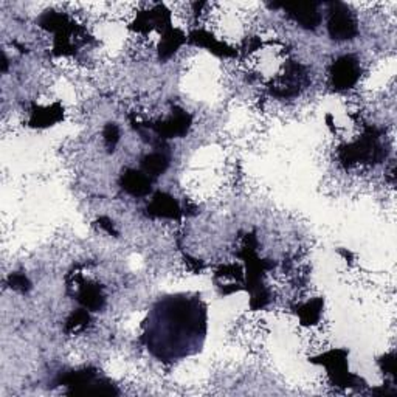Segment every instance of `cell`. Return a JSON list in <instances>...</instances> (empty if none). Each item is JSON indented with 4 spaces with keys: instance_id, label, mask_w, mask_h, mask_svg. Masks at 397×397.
I'll return each instance as SVG.
<instances>
[{
    "instance_id": "15",
    "label": "cell",
    "mask_w": 397,
    "mask_h": 397,
    "mask_svg": "<svg viewBox=\"0 0 397 397\" xmlns=\"http://www.w3.org/2000/svg\"><path fill=\"white\" fill-rule=\"evenodd\" d=\"M95 369H81V371H72V373H67L64 375H60L58 383L59 385H65V387H70L72 389L69 391L73 393V391H76V389L79 388H84L89 385V383H92L93 380H95Z\"/></svg>"
},
{
    "instance_id": "16",
    "label": "cell",
    "mask_w": 397,
    "mask_h": 397,
    "mask_svg": "<svg viewBox=\"0 0 397 397\" xmlns=\"http://www.w3.org/2000/svg\"><path fill=\"white\" fill-rule=\"evenodd\" d=\"M168 165H170V161H168L166 156L154 152L141 160V171H143L147 177H159L166 171Z\"/></svg>"
},
{
    "instance_id": "1",
    "label": "cell",
    "mask_w": 397,
    "mask_h": 397,
    "mask_svg": "<svg viewBox=\"0 0 397 397\" xmlns=\"http://www.w3.org/2000/svg\"><path fill=\"white\" fill-rule=\"evenodd\" d=\"M156 318L161 323V327L168 332L166 337L154 345L151 349L159 357H168L170 355V348L172 343L174 334H185L193 341L199 339V335L204 337L205 334V311L196 300L186 298H170L160 302L159 309H156ZM177 345L180 355H185L186 351L181 345L180 337L177 335Z\"/></svg>"
},
{
    "instance_id": "22",
    "label": "cell",
    "mask_w": 397,
    "mask_h": 397,
    "mask_svg": "<svg viewBox=\"0 0 397 397\" xmlns=\"http://www.w3.org/2000/svg\"><path fill=\"white\" fill-rule=\"evenodd\" d=\"M98 224L99 227L103 228V230H106L109 234H113V236H118V232L115 230V227H113V222L111 219H107V218H99L98 220Z\"/></svg>"
},
{
    "instance_id": "17",
    "label": "cell",
    "mask_w": 397,
    "mask_h": 397,
    "mask_svg": "<svg viewBox=\"0 0 397 397\" xmlns=\"http://www.w3.org/2000/svg\"><path fill=\"white\" fill-rule=\"evenodd\" d=\"M323 305H325V302H323L321 298H315L312 301L306 302V305L297 307V315L302 325H306V326L315 325V323L320 320Z\"/></svg>"
},
{
    "instance_id": "20",
    "label": "cell",
    "mask_w": 397,
    "mask_h": 397,
    "mask_svg": "<svg viewBox=\"0 0 397 397\" xmlns=\"http://www.w3.org/2000/svg\"><path fill=\"white\" fill-rule=\"evenodd\" d=\"M10 286L15 289V291H20V292H26L31 289V282L30 279L25 277L22 273H11L8 278Z\"/></svg>"
},
{
    "instance_id": "5",
    "label": "cell",
    "mask_w": 397,
    "mask_h": 397,
    "mask_svg": "<svg viewBox=\"0 0 397 397\" xmlns=\"http://www.w3.org/2000/svg\"><path fill=\"white\" fill-rule=\"evenodd\" d=\"M360 78L359 60L354 56H341L331 67V83L334 89L348 90L355 86Z\"/></svg>"
},
{
    "instance_id": "6",
    "label": "cell",
    "mask_w": 397,
    "mask_h": 397,
    "mask_svg": "<svg viewBox=\"0 0 397 397\" xmlns=\"http://www.w3.org/2000/svg\"><path fill=\"white\" fill-rule=\"evenodd\" d=\"M193 123V118L190 113H186L181 109H176L171 118L166 121H160V123L154 124L152 129L156 131L161 138H174V137H184L190 131Z\"/></svg>"
},
{
    "instance_id": "14",
    "label": "cell",
    "mask_w": 397,
    "mask_h": 397,
    "mask_svg": "<svg viewBox=\"0 0 397 397\" xmlns=\"http://www.w3.org/2000/svg\"><path fill=\"white\" fill-rule=\"evenodd\" d=\"M185 40H186L185 35L177 29H168L166 31H163V38H161L159 45L160 59L165 60L168 58H171Z\"/></svg>"
},
{
    "instance_id": "11",
    "label": "cell",
    "mask_w": 397,
    "mask_h": 397,
    "mask_svg": "<svg viewBox=\"0 0 397 397\" xmlns=\"http://www.w3.org/2000/svg\"><path fill=\"white\" fill-rule=\"evenodd\" d=\"M64 118V109L59 104L47 107H35L31 112L30 126L33 127H49Z\"/></svg>"
},
{
    "instance_id": "10",
    "label": "cell",
    "mask_w": 397,
    "mask_h": 397,
    "mask_svg": "<svg viewBox=\"0 0 397 397\" xmlns=\"http://www.w3.org/2000/svg\"><path fill=\"white\" fill-rule=\"evenodd\" d=\"M78 301L83 305L84 309L92 312H97L104 306V293L103 289L95 282H84L79 289Z\"/></svg>"
},
{
    "instance_id": "4",
    "label": "cell",
    "mask_w": 397,
    "mask_h": 397,
    "mask_svg": "<svg viewBox=\"0 0 397 397\" xmlns=\"http://www.w3.org/2000/svg\"><path fill=\"white\" fill-rule=\"evenodd\" d=\"M327 30L335 40H349L357 36V20L353 16L351 10L340 2L331 3Z\"/></svg>"
},
{
    "instance_id": "21",
    "label": "cell",
    "mask_w": 397,
    "mask_h": 397,
    "mask_svg": "<svg viewBox=\"0 0 397 397\" xmlns=\"http://www.w3.org/2000/svg\"><path fill=\"white\" fill-rule=\"evenodd\" d=\"M394 359H396L394 354H388L380 360V366L387 374L396 375V360Z\"/></svg>"
},
{
    "instance_id": "8",
    "label": "cell",
    "mask_w": 397,
    "mask_h": 397,
    "mask_svg": "<svg viewBox=\"0 0 397 397\" xmlns=\"http://www.w3.org/2000/svg\"><path fill=\"white\" fill-rule=\"evenodd\" d=\"M147 214L152 218L177 219L180 216V206L177 200L166 193H157L152 202L147 205Z\"/></svg>"
},
{
    "instance_id": "7",
    "label": "cell",
    "mask_w": 397,
    "mask_h": 397,
    "mask_svg": "<svg viewBox=\"0 0 397 397\" xmlns=\"http://www.w3.org/2000/svg\"><path fill=\"white\" fill-rule=\"evenodd\" d=\"M282 8L306 30H315L321 22V16L315 3H284Z\"/></svg>"
},
{
    "instance_id": "12",
    "label": "cell",
    "mask_w": 397,
    "mask_h": 397,
    "mask_svg": "<svg viewBox=\"0 0 397 397\" xmlns=\"http://www.w3.org/2000/svg\"><path fill=\"white\" fill-rule=\"evenodd\" d=\"M190 42L196 44V45H200V47H205L206 50L213 51L214 55H218V56H234V55H236V51H234L233 49H230V47L219 42V40L214 39L213 35H210V33L202 31V30L191 33V35H190Z\"/></svg>"
},
{
    "instance_id": "13",
    "label": "cell",
    "mask_w": 397,
    "mask_h": 397,
    "mask_svg": "<svg viewBox=\"0 0 397 397\" xmlns=\"http://www.w3.org/2000/svg\"><path fill=\"white\" fill-rule=\"evenodd\" d=\"M305 72H302V67L298 64H289L286 69V76H284V84L278 87L279 90L275 93L279 97H291L298 93V87L301 86L302 79H305Z\"/></svg>"
},
{
    "instance_id": "18",
    "label": "cell",
    "mask_w": 397,
    "mask_h": 397,
    "mask_svg": "<svg viewBox=\"0 0 397 397\" xmlns=\"http://www.w3.org/2000/svg\"><path fill=\"white\" fill-rule=\"evenodd\" d=\"M89 321H90V317H89V314H87V311L73 312L69 317V320H67V325H65L67 332H78L81 331V329L87 327Z\"/></svg>"
},
{
    "instance_id": "2",
    "label": "cell",
    "mask_w": 397,
    "mask_h": 397,
    "mask_svg": "<svg viewBox=\"0 0 397 397\" xmlns=\"http://www.w3.org/2000/svg\"><path fill=\"white\" fill-rule=\"evenodd\" d=\"M383 157L385 151L379 143V132L374 127H368L359 141L340 149V160L348 166L354 163H378Z\"/></svg>"
},
{
    "instance_id": "3",
    "label": "cell",
    "mask_w": 397,
    "mask_h": 397,
    "mask_svg": "<svg viewBox=\"0 0 397 397\" xmlns=\"http://www.w3.org/2000/svg\"><path fill=\"white\" fill-rule=\"evenodd\" d=\"M346 359H348V353L345 349H334V351L318 355V357H314L311 362L325 366L335 385L359 387L362 383V379L348 371Z\"/></svg>"
},
{
    "instance_id": "19",
    "label": "cell",
    "mask_w": 397,
    "mask_h": 397,
    "mask_svg": "<svg viewBox=\"0 0 397 397\" xmlns=\"http://www.w3.org/2000/svg\"><path fill=\"white\" fill-rule=\"evenodd\" d=\"M103 137L106 141V146L109 147V151H113V147L117 146L118 140H120V129L115 123H109L104 127Z\"/></svg>"
},
{
    "instance_id": "9",
    "label": "cell",
    "mask_w": 397,
    "mask_h": 397,
    "mask_svg": "<svg viewBox=\"0 0 397 397\" xmlns=\"http://www.w3.org/2000/svg\"><path fill=\"white\" fill-rule=\"evenodd\" d=\"M120 185L126 193H129L131 196H146L151 191V179L146 176L143 171L136 170H127L121 174Z\"/></svg>"
}]
</instances>
